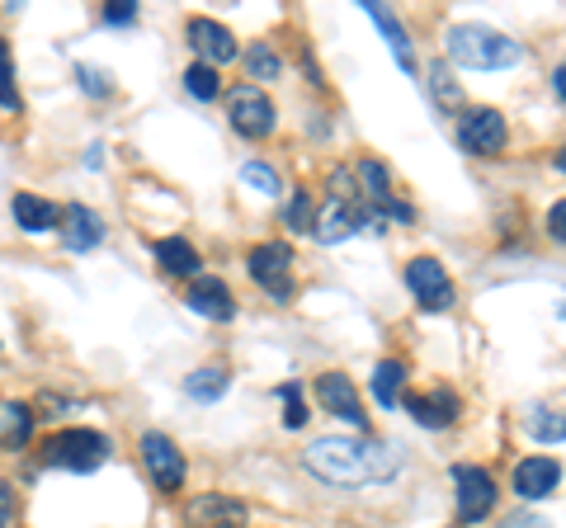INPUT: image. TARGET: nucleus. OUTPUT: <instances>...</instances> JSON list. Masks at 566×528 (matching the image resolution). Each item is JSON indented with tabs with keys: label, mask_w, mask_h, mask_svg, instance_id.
I'll return each instance as SVG.
<instances>
[{
	"label": "nucleus",
	"mask_w": 566,
	"mask_h": 528,
	"mask_svg": "<svg viewBox=\"0 0 566 528\" xmlns=\"http://www.w3.org/2000/svg\"><path fill=\"white\" fill-rule=\"evenodd\" d=\"M303 467L331 486H382L401 472V448L382 439H312L303 448Z\"/></svg>",
	"instance_id": "1"
},
{
	"label": "nucleus",
	"mask_w": 566,
	"mask_h": 528,
	"mask_svg": "<svg viewBox=\"0 0 566 528\" xmlns=\"http://www.w3.org/2000/svg\"><path fill=\"white\" fill-rule=\"evenodd\" d=\"M444 47L458 66H468V72H510V66L524 62V47L491 24H453Z\"/></svg>",
	"instance_id": "2"
},
{
	"label": "nucleus",
	"mask_w": 566,
	"mask_h": 528,
	"mask_svg": "<svg viewBox=\"0 0 566 528\" xmlns=\"http://www.w3.org/2000/svg\"><path fill=\"white\" fill-rule=\"evenodd\" d=\"M109 453H114L109 439H104L99 430H81V425L48 434V439H43V448H39L43 467L76 472V477H85V472H99L104 463H109Z\"/></svg>",
	"instance_id": "3"
},
{
	"label": "nucleus",
	"mask_w": 566,
	"mask_h": 528,
	"mask_svg": "<svg viewBox=\"0 0 566 528\" xmlns=\"http://www.w3.org/2000/svg\"><path fill=\"white\" fill-rule=\"evenodd\" d=\"M251 278L274 297V303H289L293 297V245L289 241H260L251 260H245Z\"/></svg>",
	"instance_id": "4"
},
{
	"label": "nucleus",
	"mask_w": 566,
	"mask_h": 528,
	"mask_svg": "<svg viewBox=\"0 0 566 528\" xmlns=\"http://www.w3.org/2000/svg\"><path fill=\"white\" fill-rule=\"evenodd\" d=\"M142 467H147V477H151V486L161 490V496H175V490L185 486V477H189L180 444H175L170 434H161V430L142 434Z\"/></svg>",
	"instance_id": "5"
},
{
	"label": "nucleus",
	"mask_w": 566,
	"mask_h": 528,
	"mask_svg": "<svg viewBox=\"0 0 566 528\" xmlns=\"http://www.w3.org/2000/svg\"><path fill=\"white\" fill-rule=\"evenodd\" d=\"M227 118H232V128L241 137H251V142H260V137H270L274 133V99L260 91V85H232V95H227Z\"/></svg>",
	"instance_id": "6"
},
{
	"label": "nucleus",
	"mask_w": 566,
	"mask_h": 528,
	"mask_svg": "<svg viewBox=\"0 0 566 528\" xmlns=\"http://www.w3.org/2000/svg\"><path fill=\"white\" fill-rule=\"evenodd\" d=\"M406 288L416 293V303L424 311H449L458 303L453 278H449V270L434 255H416L411 264H406Z\"/></svg>",
	"instance_id": "7"
},
{
	"label": "nucleus",
	"mask_w": 566,
	"mask_h": 528,
	"mask_svg": "<svg viewBox=\"0 0 566 528\" xmlns=\"http://www.w3.org/2000/svg\"><path fill=\"white\" fill-rule=\"evenodd\" d=\"M368 222H378V218L364 208V199H335V193H331V199L322 203V213L312 218V236L322 245H340L345 236H354Z\"/></svg>",
	"instance_id": "8"
},
{
	"label": "nucleus",
	"mask_w": 566,
	"mask_h": 528,
	"mask_svg": "<svg viewBox=\"0 0 566 528\" xmlns=\"http://www.w3.org/2000/svg\"><path fill=\"white\" fill-rule=\"evenodd\" d=\"M453 486H458V519L463 524H482L495 509V477L486 467L458 463L453 467Z\"/></svg>",
	"instance_id": "9"
},
{
	"label": "nucleus",
	"mask_w": 566,
	"mask_h": 528,
	"mask_svg": "<svg viewBox=\"0 0 566 528\" xmlns=\"http://www.w3.org/2000/svg\"><path fill=\"white\" fill-rule=\"evenodd\" d=\"M458 142L476 156H501L505 151V118L495 109H486V104L463 109V118H458Z\"/></svg>",
	"instance_id": "10"
},
{
	"label": "nucleus",
	"mask_w": 566,
	"mask_h": 528,
	"mask_svg": "<svg viewBox=\"0 0 566 528\" xmlns=\"http://www.w3.org/2000/svg\"><path fill=\"white\" fill-rule=\"evenodd\" d=\"M251 509L237 496H222V490H208V496H193L185 505V524L189 528H245Z\"/></svg>",
	"instance_id": "11"
},
{
	"label": "nucleus",
	"mask_w": 566,
	"mask_h": 528,
	"mask_svg": "<svg viewBox=\"0 0 566 528\" xmlns=\"http://www.w3.org/2000/svg\"><path fill=\"white\" fill-rule=\"evenodd\" d=\"M185 33H189V47L199 52V62H208V66H222V62H237L241 57L237 33L227 29V24H218V20H208V14H193Z\"/></svg>",
	"instance_id": "12"
},
{
	"label": "nucleus",
	"mask_w": 566,
	"mask_h": 528,
	"mask_svg": "<svg viewBox=\"0 0 566 528\" xmlns=\"http://www.w3.org/2000/svg\"><path fill=\"white\" fill-rule=\"evenodd\" d=\"M312 392H316V401H322V411H331L335 420H345V425H368V415H364V406H359V387H354L345 373H322L312 382Z\"/></svg>",
	"instance_id": "13"
},
{
	"label": "nucleus",
	"mask_w": 566,
	"mask_h": 528,
	"mask_svg": "<svg viewBox=\"0 0 566 528\" xmlns=\"http://www.w3.org/2000/svg\"><path fill=\"white\" fill-rule=\"evenodd\" d=\"M557 482H562V457H553V453L524 457V463L515 467V496H524V500L553 496Z\"/></svg>",
	"instance_id": "14"
},
{
	"label": "nucleus",
	"mask_w": 566,
	"mask_h": 528,
	"mask_svg": "<svg viewBox=\"0 0 566 528\" xmlns=\"http://www.w3.org/2000/svg\"><path fill=\"white\" fill-rule=\"evenodd\" d=\"M57 226H62V245H66V251H76V255L95 251V245L104 241V218L91 213L85 203H66Z\"/></svg>",
	"instance_id": "15"
},
{
	"label": "nucleus",
	"mask_w": 566,
	"mask_h": 528,
	"mask_svg": "<svg viewBox=\"0 0 566 528\" xmlns=\"http://www.w3.org/2000/svg\"><path fill=\"white\" fill-rule=\"evenodd\" d=\"M189 307L199 316H208V321H232V316H237V297H232V288H227L222 278L199 274V278H189Z\"/></svg>",
	"instance_id": "16"
},
{
	"label": "nucleus",
	"mask_w": 566,
	"mask_h": 528,
	"mask_svg": "<svg viewBox=\"0 0 566 528\" xmlns=\"http://www.w3.org/2000/svg\"><path fill=\"white\" fill-rule=\"evenodd\" d=\"M10 213H14V222H20V232H29V236H48L52 226L62 222L57 203H48L43 193H24V189L10 199Z\"/></svg>",
	"instance_id": "17"
},
{
	"label": "nucleus",
	"mask_w": 566,
	"mask_h": 528,
	"mask_svg": "<svg viewBox=\"0 0 566 528\" xmlns=\"http://www.w3.org/2000/svg\"><path fill=\"white\" fill-rule=\"evenodd\" d=\"M406 411H411V420L424 430H449L458 420V397L449 387H434L430 397H406Z\"/></svg>",
	"instance_id": "18"
},
{
	"label": "nucleus",
	"mask_w": 566,
	"mask_h": 528,
	"mask_svg": "<svg viewBox=\"0 0 566 528\" xmlns=\"http://www.w3.org/2000/svg\"><path fill=\"white\" fill-rule=\"evenodd\" d=\"M156 264H161L166 274H175V278H199V270H203V260H199V251L185 241V236H166V241H156Z\"/></svg>",
	"instance_id": "19"
},
{
	"label": "nucleus",
	"mask_w": 566,
	"mask_h": 528,
	"mask_svg": "<svg viewBox=\"0 0 566 528\" xmlns=\"http://www.w3.org/2000/svg\"><path fill=\"white\" fill-rule=\"evenodd\" d=\"M364 10H368V20H374L382 33H387V47H392V57L406 66V72H411V39H406V29H401V20H392V14H387L378 0H364Z\"/></svg>",
	"instance_id": "20"
},
{
	"label": "nucleus",
	"mask_w": 566,
	"mask_h": 528,
	"mask_svg": "<svg viewBox=\"0 0 566 528\" xmlns=\"http://www.w3.org/2000/svg\"><path fill=\"white\" fill-rule=\"evenodd\" d=\"M401 382H406V363L382 359V363L374 368V397H378V406H382V411H397Z\"/></svg>",
	"instance_id": "21"
},
{
	"label": "nucleus",
	"mask_w": 566,
	"mask_h": 528,
	"mask_svg": "<svg viewBox=\"0 0 566 528\" xmlns=\"http://www.w3.org/2000/svg\"><path fill=\"white\" fill-rule=\"evenodd\" d=\"M185 392L193 401H218L227 392V368L222 363H212V368H193V373L185 378Z\"/></svg>",
	"instance_id": "22"
},
{
	"label": "nucleus",
	"mask_w": 566,
	"mask_h": 528,
	"mask_svg": "<svg viewBox=\"0 0 566 528\" xmlns=\"http://www.w3.org/2000/svg\"><path fill=\"white\" fill-rule=\"evenodd\" d=\"M185 91H189L193 99L212 104V99L222 95V76H218V66H208V62H193L189 72H185Z\"/></svg>",
	"instance_id": "23"
},
{
	"label": "nucleus",
	"mask_w": 566,
	"mask_h": 528,
	"mask_svg": "<svg viewBox=\"0 0 566 528\" xmlns=\"http://www.w3.org/2000/svg\"><path fill=\"white\" fill-rule=\"evenodd\" d=\"M245 72H251L255 81H274V76H283V62H279L274 43H251V47H245Z\"/></svg>",
	"instance_id": "24"
},
{
	"label": "nucleus",
	"mask_w": 566,
	"mask_h": 528,
	"mask_svg": "<svg viewBox=\"0 0 566 528\" xmlns=\"http://www.w3.org/2000/svg\"><path fill=\"white\" fill-rule=\"evenodd\" d=\"M29 439H33V406H24V401H10V406H6V444L24 448Z\"/></svg>",
	"instance_id": "25"
},
{
	"label": "nucleus",
	"mask_w": 566,
	"mask_h": 528,
	"mask_svg": "<svg viewBox=\"0 0 566 528\" xmlns=\"http://www.w3.org/2000/svg\"><path fill=\"white\" fill-rule=\"evenodd\" d=\"M430 91H434V99L444 104V109H463V85L453 81V72H449L444 62L430 66Z\"/></svg>",
	"instance_id": "26"
},
{
	"label": "nucleus",
	"mask_w": 566,
	"mask_h": 528,
	"mask_svg": "<svg viewBox=\"0 0 566 528\" xmlns=\"http://www.w3.org/2000/svg\"><path fill=\"white\" fill-rule=\"evenodd\" d=\"M0 109H6V114H20L24 109L20 91H14V66H10V43L6 39H0Z\"/></svg>",
	"instance_id": "27"
},
{
	"label": "nucleus",
	"mask_w": 566,
	"mask_h": 528,
	"mask_svg": "<svg viewBox=\"0 0 566 528\" xmlns=\"http://www.w3.org/2000/svg\"><path fill=\"white\" fill-rule=\"evenodd\" d=\"M312 193L307 189H293V199H289V208H283V222L293 226V232H307L312 236Z\"/></svg>",
	"instance_id": "28"
},
{
	"label": "nucleus",
	"mask_w": 566,
	"mask_h": 528,
	"mask_svg": "<svg viewBox=\"0 0 566 528\" xmlns=\"http://www.w3.org/2000/svg\"><path fill=\"white\" fill-rule=\"evenodd\" d=\"M76 81H81V91H85V95H95V99H109V95H114V76L104 72V66L81 62V66H76Z\"/></svg>",
	"instance_id": "29"
},
{
	"label": "nucleus",
	"mask_w": 566,
	"mask_h": 528,
	"mask_svg": "<svg viewBox=\"0 0 566 528\" xmlns=\"http://www.w3.org/2000/svg\"><path fill=\"white\" fill-rule=\"evenodd\" d=\"M283 401H289V411H283V425L289 430H303L307 425V406H303V382H283Z\"/></svg>",
	"instance_id": "30"
},
{
	"label": "nucleus",
	"mask_w": 566,
	"mask_h": 528,
	"mask_svg": "<svg viewBox=\"0 0 566 528\" xmlns=\"http://www.w3.org/2000/svg\"><path fill=\"white\" fill-rule=\"evenodd\" d=\"M528 434L543 439V444H562V439H566V411L534 415V425H528Z\"/></svg>",
	"instance_id": "31"
},
{
	"label": "nucleus",
	"mask_w": 566,
	"mask_h": 528,
	"mask_svg": "<svg viewBox=\"0 0 566 528\" xmlns=\"http://www.w3.org/2000/svg\"><path fill=\"white\" fill-rule=\"evenodd\" d=\"M241 180L251 184V189H260V193H283L279 175H274L270 166H264V161H251V166H245V170H241Z\"/></svg>",
	"instance_id": "32"
},
{
	"label": "nucleus",
	"mask_w": 566,
	"mask_h": 528,
	"mask_svg": "<svg viewBox=\"0 0 566 528\" xmlns=\"http://www.w3.org/2000/svg\"><path fill=\"white\" fill-rule=\"evenodd\" d=\"M104 24H137V6L133 0H109L104 6Z\"/></svg>",
	"instance_id": "33"
},
{
	"label": "nucleus",
	"mask_w": 566,
	"mask_h": 528,
	"mask_svg": "<svg viewBox=\"0 0 566 528\" xmlns=\"http://www.w3.org/2000/svg\"><path fill=\"white\" fill-rule=\"evenodd\" d=\"M547 236H553L557 245H566V199L553 203V213H547Z\"/></svg>",
	"instance_id": "34"
},
{
	"label": "nucleus",
	"mask_w": 566,
	"mask_h": 528,
	"mask_svg": "<svg viewBox=\"0 0 566 528\" xmlns=\"http://www.w3.org/2000/svg\"><path fill=\"white\" fill-rule=\"evenodd\" d=\"M501 528H553V524H547L543 515H534V509H520V515H510Z\"/></svg>",
	"instance_id": "35"
},
{
	"label": "nucleus",
	"mask_w": 566,
	"mask_h": 528,
	"mask_svg": "<svg viewBox=\"0 0 566 528\" xmlns=\"http://www.w3.org/2000/svg\"><path fill=\"white\" fill-rule=\"evenodd\" d=\"M10 524H14V486L0 482V528H10Z\"/></svg>",
	"instance_id": "36"
},
{
	"label": "nucleus",
	"mask_w": 566,
	"mask_h": 528,
	"mask_svg": "<svg viewBox=\"0 0 566 528\" xmlns=\"http://www.w3.org/2000/svg\"><path fill=\"white\" fill-rule=\"evenodd\" d=\"M553 91H557V99L566 104V62L557 66V72H553Z\"/></svg>",
	"instance_id": "37"
},
{
	"label": "nucleus",
	"mask_w": 566,
	"mask_h": 528,
	"mask_svg": "<svg viewBox=\"0 0 566 528\" xmlns=\"http://www.w3.org/2000/svg\"><path fill=\"white\" fill-rule=\"evenodd\" d=\"M85 166H91V170H95V166H104V151H99V147H91V151H85Z\"/></svg>",
	"instance_id": "38"
},
{
	"label": "nucleus",
	"mask_w": 566,
	"mask_h": 528,
	"mask_svg": "<svg viewBox=\"0 0 566 528\" xmlns=\"http://www.w3.org/2000/svg\"><path fill=\"white\" fill-rule=\"evenodd\" d=\"M557 166H562V170H566V147H562V156H557Z\"/></svg>",
	"instance_id": "39"
}]
</instances>
